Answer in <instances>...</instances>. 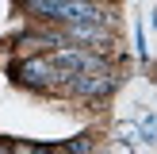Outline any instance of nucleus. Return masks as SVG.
<instances>
[{
  "mask_svg": "<svg viewBox=\"0 0 157 154\" xmlns=\"http://www.w3.org/2000/svg\"><path fill=\"white\" fill-rule=\"evenodd\" d=\"M65 89L77 92V96H107L115 89V77L107 69H81V73L65 77Z\"/></svg>",
  "mask_w": 157,
  "mask_h": 154,
  "instance_id": "obj_1",
  "label": "nucleus"
},
{
  "mask_svg": "<svg viewBox=\"0 0 157 154\" xmlns=\"http://www.w3.org/2000/svg\"><path fill=\"white\" fill-rule=\"evenodd\" d=\"M61 23H104L107 12L92 0H61V12H58Z\"/></svg>",
  "mask_w": 157,
  "mask_h": 154,
  "instance_id": "obj_2",
  "label": "nucleus"
},
{
  "mask_svg": "<svg viewBox=\"0 0 157 154\" xmlns=\"http://www.w3.org/2000/svg\"><path fill=\"white\" fill-rule=\"evenodd\" d=\"M19 81H27V85H38V89H46V85L54 81V77H69V73H61L54 62H42V58H31V62H23L19 69Z\"/></svg>",
  "mask_w": 157,
  "mask_h": 154,
  "instance_id": "obj_3",
  "label": "nucleus"
},
{
  "mask_svg": "<svg viewBox=\"0 0 157 154\" xmlns=\"http://www.w3.org/2000/svg\"><path fill=\"white\" fill-rule=\"evenodd\" d=\"M69 38H81V43H107L104 23H69Z\"/></svg>",
  "mask_w": 157,
  "mask_h": 154,
  "instance_id": "obj_4",
  "label": "nucleus"
},
{
  "mask_svg": "<svg viewBox=\"0 0 157 154\" xmlns=\"http://www.w3.org/2000/svg\"><path fill=\"white\" fill-rule=\"evenodd\" d=\"M27 12L31 15H46V19H58L61 0H27Z\"/></svg>",
  "mask_w": 157,
  "mask_h": 154,
  "instance_id": "obj_5",
  "label": "nucleus"
},
{
  "mask_svg": "<svg viewBox=\"0 0 157 154\" xmlns=\"http://www.w3.org/2000/svg\"><path fill=\"white\" fill-rule=\"evenodd\" d=\"M88 150H92V143H88V139H84V135L69 143V154H88Z\"/></svg>",
  "mask_w": 157,
  "mask_h": 154,
  "instance_id": "obj_6",
  "label": "nucleus"
},
{
  "mask_svg": "<svg viewBox=\"0 0 157 154\" xmlns=\"http://www.w3.org/2000/svg\"><path fill=\"white\" fill-rule=\"evenodd\" d=\"M35 154H58V150H46V146H35Z\"/></svg>",
  "mask_w": 157,
  "mask_h": 154,
  "instance_id": "obj_7",
  "label": "nucleus"
},
{
  "mask_svg": "<svg viewBox=\"0 0 157 154\" xmlns=\"http://www.w3.org/2000/svg\"><path fill=\"white\" fill-rule=\"evenodd\" d=\"M92 4H100V0H92Z\"/></svg>",
  "mask_w": 157,
  "mask_h": 154,
  "instance_id": "obj_8",
  "label": "nucleus"
}]
</instances>
